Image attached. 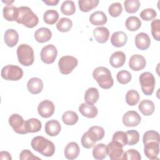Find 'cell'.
<instances>
[{"label": "cell", "mask_w": 160, "mask_h": 160, "mask_svg": "<svg viewBox=\"0 0 160 160\" xmlns=\"http://www.w3.org/2000/svg\"><path fill=\"white\" fill-rule=\"evenodd\" d=\"M4 39L6 44L10 48H12L17 44L19 40V35L15 29H8L4 33Z\"/></svg>", "instance_id": "603a6c76"}, {"label": "cell", "mask_w": 160, "mask_h": 160, "mask_svg": "<svg viewBox=\"0 0 160 160\" xmlns=\"http://www.w3.org/2000/svg\"><path fill=\"white\" fill-rule=\"evenodd\" d=\"M81 141V144L82 146L86 149H90L92 148L96 142L89 136L87 132L83 134Z\"/></svg>", "instance_id": "c3c4849f"}, {"label": "cell", "mask_w": 160, "mask_h": 160, "mask_svg": "<svg viewBox=\"0 0 160 160\" xmlns=\"http://www.w3.org/2000/svg\"><path fill=\"white\" fill-rule=\"evenodd\" d=\"M157 16V13L154 9L147 8L143 9L140 13L141 18L146 21H151Z\"/></svg>", "instance_id": "bcb514c9"}, {"label": "cell", "mask_w": 160, "mask_h": 160, "mask_svg": "<svg viewBox=\"0 0 160 160\" xmlns=\"http://www.w3.org/2000/svg\"><path fill=\"white\" fill-rule=\"evenodd\" d=\"M146 65V61L144 56L140 54L132 55L129 61V68L135 71L143 69Z\"/></svg>", "instance_id": "5bb4252c"}, {"label": "cell", "mask_w": 160, "mask_h": 160, "mask_svg": "<svg viewBox=\"0 0 160 160\" xmlns=\"http://www.w3.org/2000/svg\"><path fill=\"white\" fill-rule=\"evenodd\" d=\"M17 56L20 64L24 66H29L32 64L34 60L33 49L28 44H20L17 48Z\"/></svg>", "instance_id": "277c9868"}, {"label": "cell", "mask_w": 160, "mask_h": 160, "mask_svg": "<svg viewBox=\"0 0 160 160\" xmlns=\"http://www.w3.org/2000/svg\"><path fill=\"white\" fill-rule=\"evenodd\" d=\"M141 121L140 115L135 111H128L122 116V122L127 127L136 126Z\"/></svg>", "instance_id": "7c38bea8"}, {"label": "cell", "mask_w": 160, "mask_h": 160, "mask_svg": "<svg viewBox=\"0 0 160 160\" xmlns=\"http://www.w3.org/2000/svg\"><path fill=\"white\" fill-rule=\"evenodd\" d=\"M31 145L34 150L44 156L51 157L55 152L54 143L43 136H38L32 138Z\"/></svg>", "instance_id": "6da1fadb"}, {"label": "cell", "mask_w": 160, "mask_h": 160, "mask_svg": "<svg viewBox=\"0 0 160 160\" xmlns=\"http://www.w3.org/2000/svg\"><path fill=\"white\" fill-rule=\"evenodd\" d=\"M126 61L125 54L120 51H116L112 54L109 59V62L112 67L118 68L122 67Z\"/></svg>", "instance_id": "7402d4cb"}, {"label": "cell", "mask_w": 160, "mask_h": 160, "mask_svg": "<svg viewBox=\"0 0 160 160\" xmlns=\"http://www.w3.org/2000/svg\"><path fill=\"white\" fill-rule=\"evenodd\" d=\"M125 26L128 30L136 31L141 26V21L136 16H129L126 20Z\"/></svg>", "instance_id": "d6a6232c"}, {"label": "cell", "mask_w": 160, "mask_h": 160, "mask_svg": "<svg viewBox=\"0 0 160 160\" xmlns=\"http://www.w3.org/2000/svg\"><path fill=\"white\" fill-rule=\"evenodd\" d=\"M116 79L120 84H126L131 81L132 79V75L128 71L121 70L117 73Z\"/></svg>", "instance_id": "b9f144b4"}, {"label": "cell", "mask_w": 160, "mask_h": 160, "mask_svg": "<svg viewBox=\"0 0 160 160\" xmlns=\"http://www.w3.org/2000/svg\"><path fill=\"white\" fill-rule=\"evenodd\" d=\"M141 3L138 0H126L124 2V6L126 11L133 14L137 12L140 8Z\"/></svg>", "instance_id": "f35d334b"}, {"label": "cell", "mask_w": 160, "mask_h": 160, "mask_svg": "<svg viewBox=\"0 0 160 160\" xmlns=\"http://www.w3.org/2000/svg\"><path fill=\"white\" fill-rule=\"evenodd\" d=\"M107 155L111 160L121 159L123 149L122 147L114 141H111L106 146Z\"/></svg>", "instance_id": "8fae6325"}, {"label": "cell", "mask_w": 160, "mask_h": 160, "mask_svg": "<svg viewBox=\"0 0 160 160\" xmlns=\"http://www.w3.org/2000/svg\"><path fill=\"white\" fill-rule=\"evenodd\" d=\"M61 11L62 13L66 16L72 15L76 11L75 4L72 1H65L61 6Z\"/></svg>", "instance_id": "8d00e7d4"}, {"label": "cell", "mask_w": 160, "mask_h": 160, "mask_svg": "<svg viewBox=\"0 0 160 160\" xmlns=\"http://www.w3.org/2000/svg\"><path fill=\"white\" fill-rule=\"evenodd\" d=\"M112 141L117 142L123 148L127 144L128 138L126 132L122 131L116 132L112 136Z\"/></svg>", "instance_id": "ab89813d"}, {"label": "cell", "mask_w": 160, "mask_h": 160, "mask_svg": "<svg viewBox=\"0 0 160 160\" xmlns=\"http://www.w3.org/2000/svg\"><path fill=\"white\" fill-rule=\"evenodd\" d=\"M126 132L127 134V144L129 146H133L136 144L139 140V134L136 130H129Z\"/></svg>", "instance_id": "ee69618b"}, {"label": "cell", "mask_w": 160, "mask_h": 160, "mask_svg": "<svg viewBox=\"0 0 160 160\" xmlns=\"http://www.w3.org/2000/svg\"><path fill=\"white\" fill-rule=\"evenodd\" d=\"M23 76L22 69L16 65H7L1 69V77L8 81H18Z\"/></svg>", "instance_id": "8992f818"}, {"label": "cell", "mask_w": 160, "mask_h": 160, "mask_svg": "<svg viewBox=\"0 0 160 160\" xmlns=\"http://www.w3.org/2000/svg\"><path fill=\"white\" fill-rule=\"evenodd\" d=\"M2 14L6 20L8 21H16L19 14L18 8L12 5H6L3 8Z\"/></svg>", "instance_id": "d4e9b609"}, {"label": "cell", "mask_w": 160, "mask_h": 160, "mask_svg": "<svg viewBox=\"0 0 160 160\" xmlns=\"http://www.w3.org/2000/svg\"><path fill=\"white\" fill-rule=\"evenodd\" d=\"M141 90L147 96H151L154 89L156 81L154 75L150 72H144L141 74L139 78Z\"/></svg>", "instance_id": "5b68a950"}, {"label": "cell", "mask_w": 160, "mask_h": 160, "mask_svg": "<svg viewBox=\"0 0 160 160\" xmlns=\"http://www.w3.org/2000/svg\"><path fill=\"white\" fill-rule=\"evenodd\" d=\"M138 108L143 115L148 116L154 112L155 110V105L152 101L149 99H144L140 102Z\"/></svg>", "instance_id": "4316f807"}, {"label": "cell", "mask_w": 160, "mask_h": 160, "mask_svg": "<svg viewBox=\"0 0 160 160\" xmlns=\"http://www.w3.org/2000/svg\"><path fill=\"white\" fill-rule=\"evenodd\" d=\"M87 132L89 136L96 142L101 140L104 138L105 134L104 129L102 127L98 126L91 127Z\"/></svg>", "instance_id": "83f0119b"}, {"label": "cell", "mask_w": 160, "mask_h": 160, "mask_svg": "<svg viewBox=\"0 0 160 160\" xmlns=\"http://www.w3.org/2000/svg\"><path fill=\"white\" fill-rule=\"evenodd\" d=\"M93 36L98 42L101 44L105 43L109 39V31L106 27H98L93 30Z\"/></svg>", "instance_id": "d6986e66"}, {"label": "cell", "mask_w": 160, "mask_h": 160, "mask_svg": "<svg viewBox=\"0 0 160 160\" xmlns=\"http://www.w3.org/2000/svg\"><path fill=\"white\" fill-rule=\"evenodd\" d=\"M58 54L57 48L53 44H48L42 48L40 56L41 61L46 64H51L54 62Z\"/></svg>", "instance_id": "9c48e42d"}, {"label": "cell", "mask_w": 160, "mask_h": 160, "mask_svg": "<svg viewBox=\"0 0 160 160\" xmlns=\"http://www.w3.org/2000/svg\"><path fill=\"white\" fill-rule=\"evenodd\" d=\"M141 156L140 153L136 149H128L126 151L123 152L121 159L125 160H140Z\"/></svg>", "instance_id": "7bdbcfd3"}, {"label": "cell", "mask_w": 160, "mask_h": 160, "mask_svg": "<svg viewBox=\"0 0 160 160\" xmlns=\"http://www.w3.org/2000/svg\"><path fill=\"white\" fill-rule=\"evenodd\" d=\"M99 2V0H79L78 5L81 11L87 12L96 8Z\"/></svg>", "instance_id": "1f68e13d"}, {"label": "cell", "mask_w": 160, "mask_h": 160, "mask_svg": "<svg viewBox=\"0 0 160 160\" xmlns=\"http://www.w3.org/2000/svg\"><path fill=\"white\" fill-rule=\"evenodd\" d=\"M19 159L21 160H26V159H41L40 158L34 156L32 152L29 149L22 150L19 154Z\"/></svg>", "instance_id": "681fc988"}, {"label": "cell", "mask_w": 160, "mask_h": 160, "mask_svg": "<svg viewBox=\"0 0 160 160\" xmlns=\"http://www.w3.org/2000/svg\"><path fill=\"white\" fill-rule=\"evenodd\" d=\"M25 126L28 133L38 132L42 128L41 122L36 118H31L25 121Z\"/></svg>", "instance_id": "f546056e"}, {"label": "cell", "mask_w": 160, "mask_h": 160, "mask_svg": "<svg viewBox=\"0 0 160 160\" xmlns=\"http://www.w3.org/2000/svg\"><path fill=\"white\" fill-rule=\"evenodd\" d=\"M144 152L148 159H157L159 152V142L151 141L144 144Z\"/></svg>", "instance_id": "4fadbf2b"}, {"label": "cell", "mask_w": 160, "mask_h": 160, "mask_svg": "<svg viewBox=\"0 0 160 160\" xmlns=\"http://www.w3.org/2000/svg\"><path fill=\"white\" fill-rule=\"evenodd\" d=\"M151 34L153 38L157 41H160V20L154 19L151 22Z\"/></svg>", "instance_id": "f6af8a7d"}, {"label": "cell", "mask_w": 160, "mask_h": 160, "mask_svg": "<svg viewBox=\"0 0 160 160\" xmlns=\"http://www.w3.org/2000/svg\"><path fill=\"white\" fill-rule=\"evenodd\" d=\"M122 7L119 2H114L111 4L108 8L109 14L113 18L118 17L122 13Z\"/></svg>", "instance_id": "7dc6e473"}, {"label": "cell", "mask_w": 160, "mask_h": 160, "mask_svg": "<svg viewBox=\"0 0 160 160\" xmlns=\"http://www.w3.org/2000/svg\"><path fill=\"white\" fill-rule=\"evenodd\" d=\"M9 124L13 130L18 134H25L28 132L26 129L25 121L18 114H12L9 118Z\"/></svg>", "instance_id": "ba28073f"}, {"label": "cell", "mask_w": 160, "mask_h": 160, "mask_svg": "<svg viewBox=\"0 0 160 160\" xmlns=\"http://www.w3.org/2000/svg\"><path fill=\"white\" fill-rule=\"evenodd\" d=\"M27 88L29 92L31 94H38L43 89L42 81L38 78H32L28 81Z\"/></svg>", "instance_id": "e0dca14e"}, {"label": "cell", "mask_w": 160, "mask_h": 160, "mask_svg": "<svg viewBox=\"0 0 160 160\" xmlns=\"http://www.w3.org/2000/svg\"><path fill=\"white\" fill-rule=\"evenodd\" d=\"M155 141L159 142V134L157 131L150 130L146 131L142 137L143 144H146L148 142Z\"/></svg>", "instance_id": "60d3db41"}, {"label": "cell", "mask_w": 160, "mask_h": 160, "mask_svg": "<svg viewBox=\"0 0 160 160\" xmlns=\"http://www.w3.org/2000/svg\"><path fill=\"white\" fill-rule=\"evenodd\" d=\"M128 41V36L123 31L114 32L111 37V42L112 46L116 48L124 46Z\"/></svg>", "instance_id": "ffe728a7"}, {"label": "cell", "mask_w": 160, "mask_h": 160, "mask_svg": "<svg viewBox=\"0 0 160 160\" xmlns=\"http://www.w3.org/2000/svg\"><path fill=\"white\" fill-rule=\"evenodd\" d=\"M79 111L84 117L88 118H94L98 114L97 108L92 104L82 103L79 106Z\"/></svg>", "instance_id": "9a60e30c"}, {"label": "cell", "mask_w": 160, "mask_h": 160, "mask_svg": "<svg viewBox=\"0 0 160 160\" xmlns=\"http://www.w3.org/2000/svg\"><path fill=\"white\" fill-rule=\"evenodd\" d=\"M42 2L48 6H56L58 4L59 1L58 0H45V1H42Z\"/></svg>", "instance_id": "816d5d0a"}, {"label": "cell", "mask_w": 160, "mask_h": 160, "mask_svg": "<svg viewBox=\"0 0 160 160\" xmlns=\"http://www.w3.org/2000/svg\"><path fill=\"white\" fill-rule=\"evenodd\" d=\"M52 32L47 28H40L34 32V38L36 41L40 43H44L51 39Z\"/></svg>", "instance_id": "cb8c5ba5"}, {"label": "cell", "mask_w": 160, "mask_h": 160, "mask_svg": "<svg viewBox=\"0 0 160 160\" xmlns=\"http://www.w3.org/2000/svg\"><path fill=\"white\" fill-rule=\"evenodd\" d=\"M80 152L79 147L76 142H69L64 149V156L68 159H74L78 158Z\"/></svg>", "instance_id": "44dd1931"}, {"label": "cell", "mask_w": 160, "mask_h": 160, "mask_svg": "<svg viewBox=\"0 0 160 160\" xmlns=\"http://www.w3.org/2000/svg\"><path fill=\"white\" fill-rule=\"evenodd\" d=\"M55 106L54 103L48 99L43 100L38 106V112L39 114L44 118L51 117L54 112Z\"/></svg>", "instance_id": "30bf717a"}, {"label": "cell", "mask_w": 160, "mask_h": 160, "mask_svg": "<svg viewBox=\"0 0 160 160\" xmlns=\"http://www.w3.org/2000/svg\"><path fill=\"white\" fill-rule=\"evenodd\" d=\"M78 64V59L72 56H64L58 61V67L61 73L63 74H70Z\"/></svg>", "instance_id": "52a82bcc"}, {"label": "cell", "mask_w": 160, "mask_h": 160, "mask_svg": "<svg viewBox=\"0 0 160 160\" xmlns=\"http://www.w3.org/2000/svg\"><path fill=\"white\" fill-rule=\"evenodd\" d=\"M151 39L148 34L145 32H139L135 37V44L138 49L140 50H146L150 46Z\"/></svg>", "instance_id": "2e32d148"}, {"label": "cell", "mask_w": 160, "mask_h": 160, "mask_svg": "<svg viewBox=\"0 0 160 160\" xmlns=\"http://www.w3.org/2000/svg\"><path fill=\"white\" fill-rule=\"evenodd\" d=\"M78 116L73 111H68L63 113L62 116V122L68 126L75 124L78 121Z\"/></svg>", "instance_id": "836d02e7"}, {"label": "cell", "mask_w": 160, "mask_h": 160, "mask_svg": "<svg viewBox=\"0 0 160 160\" xmlns=\"http://www.w3.org/2000/svg\"><path fill=\"white\" fill-rule=\"evenodd\" d=\"M0 159L1 160L7 159V160H11L12 158L11 154L7 151H1L0 152Z\"/></svg>", "instance_id": "f907efd6"}, {"label": "cell", "mask_w": 160, "mask_h": 160, "mask_svg": "<svg viewBox=\"0 0 160 160\" xmlns=\"http://www.w3.org/2000/svg\"><path fill=\"white\" fill-rule=\"evenodd\" d=\"M89 21L92 25L101 26L107 22L108 18L104 12L97 11L90 15Z\"/></svg>", "instance_id": "484cf974"}, {"label": "cell", "mask_w": 160, "mask_h": 160, "mask_svg": "<svg viewBox=\"0 0 160 160\" xmlns=\"http://www.w3.org/2000/svg\"><path fill=\"white\" fill-rule=\"evenodd\" d=\"M92 156L95 159L102 160L106 158V145L100 143L95 145L92 150Z\"/></svg>", "instance_id": "4dcf8cb0"}, {"label": "cell", "mask_w": 160, "mask_h": 160, "mask_svg": "<svg viewBox=\"0 0 160 160\" xmlns=\"http://www.w3.org/2000/svg\"><path fill=\"white\" fill-rule=\"evenodd\" d=\"M59 19V14L54 9L47 10L43 15V20L48 24H54Z\"/></svg>", "instance_id": "e575fe53"}, {"label": "cell", "mask_w": 160, "mask_h": 160, "mask_svg": "<svg viewBox=\"0 0 160 160\" xmlns=\"http://www.w3.org/2000/svg\"><path fill=\"white\" fill-rule=\"evenodd\" d=\"M19 14L16 22L22 24L28 28H32L37 26L39 22L38 16L28 6H21L18 8Z\"/></svg>", "instance_id": "3957f363"}, {"label": "cell", "mask_w": 160, "mask_h": 160, "mask_svg": "<svg viewBox=\"0 0 160 160\" xmlns=\"http://www.w3.org/2000/svg\"><path fill=\"white\" fill-rule=\"evenodd\" d=\"M61 126L59 122L56 119H51L45 124L44 131L50 136H56L61 131Z\"/></svg>", "instance_id": "ac0fdd59"}, {"label": "cell", "mask_w": 160, "mask_h": 160, "mask_svg": "<svg viewBox=\"0 0 160 160\" xmlns=\"http://www.w3.org/2000/svg\"><path fill=\"white\" fill-rule=\"evenodd\" d=\"M92 76L102 89H109L114 84L111 72L107 68L103 66L96 68L92 72Z\"/></svg>", "instance_id": "7a4b0ae2"}, {"label": "cell", "mask_w": 160, "mask_h": 160, "mask_svg": "<svg viewBox=\"0 0 160 160\" xmlns=\"http://www.w3.org/2000/svg\"><path fill=\"white\" fill-rule=\"evenodd\" d=\"M140 96L139 92L134 90H129L126 94V101L127 104L129 106H135L139 102Z\"/></svg>", "instance_id": "74e56055"}, {"label": "cell", "mask_w": 160, "mask_h": 160, "mask_svg": "<svg viewBox=\"0 0 160 160\" xmlns=\"http://www.w3.org/2000/svg\"><path fill=\"white\" fill-rule=\"evenodd\" d=\"M72 26V21L67 18H61L56 24L57 29L62 32H66L71 30Z\"/></svg>", "instance_id": "d590c367"}, {"label": "cell", "mask_w": 160, "mask_h": 160, "mask_svg": "<svg viewBox=\"0 0 160 160\" xmlns=\"http://www.w3.org/2000/svg\"><path fill=\"white\" fill-rule=\"evenodd\" d=\"M99 97V91L96 88H88L84 94V100L86 103L94 104L96 103Z\"/></svg>", "instance_id": "f1b7e54d"}]
</instances>
